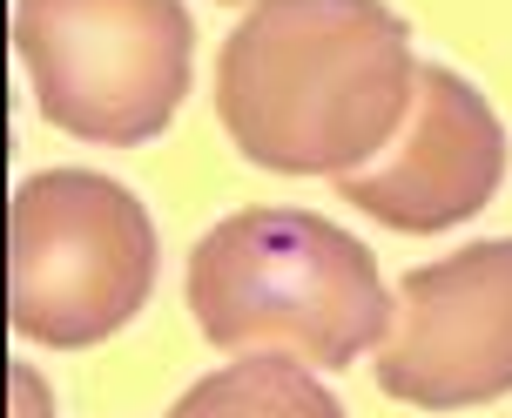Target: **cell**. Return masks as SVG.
Segmentation results:
<instances>
[{
	"label": "cell",
	"instance_id": "obj_1",
	"mask_svg": "<svg viewBox=\"0 0 512 418\" xmlns=\"http://www.w3.org/2000/svg\"><path fill=\"white\" fill-rule=\"evenodd\" d=\"M411 27L384 0H256L216 61V115L256 169L351 176L411 115Z\"/></svg>",
	"mask_w": 512,
	"mask_h": 418
},
{
	"label": "cell",
	"instance_id": "obj_2",
	"mask_svg": "<svg viewBox=\"0 0 512 418\" xmlns=\"http://www.w3.org/2000/svg\"><path fill=\"white\" fill-rule=\"evenodd\" d=\"M189 311L216 351L344 371L391 338L398 297L378 257L331 216L236 209L189 250Z\"/></svg>",
	"mask_w": 512,
	"mask_h": 418
},
{
	"label": "cell",
	"instance_id": "obj_3",
	"mask_svg": "<svg viewBox=\"0 0 512 418\" xmlns=\"http://www.w3.org/2000/svg\"><path fill=\"white\" fill-rule=\"evenodd\" d=\"M155 290V223L95 169H41L7 209V324L27 344L88 351Z\"/></svg>",
	"mask_w": 512,
	"mask_h": 418
},
{
	"label": "cell",
	"instance_id": "obj_4",
	"mask_svg": "<svg viewBox=\"0 0 512 418\" xmlns=\"http://www.w3.org/2000/svg\"><path fill=\"white\" fill-rule=\"evenodd\" d=\"M14 54L61 135L142 149L189 95L196 27L182 0H14Z\"/></svg>",
	"mask_w": 512,
	"mask_h": 418
},
{
	"label": "cell",
	"instance_id": "obj_5",
	"mask_svg": "<svg viewBox=\"0 0 512 418\" xmlns=\"http://www.w3.org/2000/svg\"><path fill=\"white\" fill-rule=\"evenodd\" d=\"M378 392L418 412H465L512 392V236L465 243L398 277Z\"/></svg>",
	"mask_w": 512,
	"mask_h": 418
},
{
	"label": "cell",
	"instance_id": "obj_6",
	"mask_svg": "<svg viewBox=\"0 0 512 418\" xmlns=\"http://www.w3.org/2000/svg\"><path fill=\"white\" fill-rule=\"evenodd\" d=\"M499 183H506V129L486 95L438 61L418 68L405 129L364 169L337 176L344 203L378 216L398 236H438L479 216L499 196Z\"/></svg>",
	"mask_w": 512,
	"mask_h": 418
},
{
	"label": "cell",
	"instance_id": "obj_7",
	"mask_svg": "<svg viewBox=\"0 0 512 418\" xmlns=\"http://www.w3.org/2000/svg\"><path fill=\"white\" fill-rule=\"evenodd\" d=\"M169 418H344V405L297 358H236L196 378Z\"/></svg>",
	"mask_w": 512,
	"mask_h": 418
},
{
	"label": "cell",
	"instance_id": "obj_8",
	"mask_svg": "<svg viewBox=\"0 0 512 418\" xmlns=\"http://www.w3.org/2000/svg\"><path fill=\"white\" fill-rule=\"evenodd\" d=\"M7 405H14V418H54L48 385L34 365H7Z\"/></svg>",
	"mask_w": 512,
	"mask_h": 418
}]
</instances>
